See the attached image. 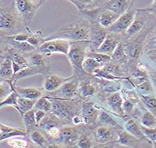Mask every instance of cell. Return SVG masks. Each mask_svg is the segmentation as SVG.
<instances>
[{
  "mask_svg": "<svg viewBox=\"0 0 156 148\" xmlns=\"http://www.w3.org/2000/svg\"><path fill=\"white\" fill-rule=\"evenodd\" d=\"M47 96L52 103L51 112L68 124H72L73 117L81 111L83 102L81 99L78 98L64 99Z\"/></svg>",
  "mask_w": 156,
  "mask_h": 148,
  "instance_id": "4",
  "label": "cell"
},
{
  "mask_svg": "<svg viewBox=\"0 0 156 148\" xmlns=\"http://www.w3.org/2000/svg\"><path fill=\"white\" fill-rule=\"evenodd\" d=\"M15 90H16V93H18L19 97L30 99H36V100L42 96L45 95L46 93L43 88H36V87L24 88V87H19L16 86H15Z\"/></svg>",
  "mask_w": 156,
  "mask_h": 148,
  "instance_id": "24",
  "label": "cell"
},
{
  "mask_svg": "<svg viewBox=\"0 0 156 148\" xmlns=\"http://www.w3.org/2000/svg\"><path fill=\"white\" fill-rule=\"evenodd\" d=\"M72 124L74 125H84V120L80 113L75 115L72 120Z\"/></svg>",
  "mask_w": 156,
  "mask_h": 148,
  "instance_id": "51",
  "label": "cell"
},
{
  "mask_svg": "<svg viewBox=\"0 0 156 148\" xmlns=\"http://www.w3.org/2000/svg\"><path fill=\"white\" fill-rule=\"evenodd\" d=\"M96 79L98 82L101 85V91L104 93H116L120 91L122 88V80H107L98 77H96Z\"/></svg>",
  "mask_w": 156,
  "mask_h": 148,
  "instance_id": "28",
  "label": "cell"
},
{
  "mask_svg": "<svg viewBox=\"0 0 156 148\" xmlns=\"http://www.w3.org/2000/svg\"><path fill=\"white\" fill-rule=\"evenodd\" d=\"M146 59L152 62L156 66V44L152 45L144 49L143 55Z\"/></svg>",
  "mask_w": 156,
  "mask_h": 148,
  "instance_id": "47",
  "label": "cell"
},
{
  "mask_svg": "<svg viewBox=\"0 0 156 148\" xmlns=\"http://www.w3.org/2000/svg\"><path fill=\"white\" fill-rule=\"evenodd\" d=\"M22 119H23L24 125L27 132L29 130L31 129L38 127L36 120L35 109L34 108L23 114V115L22 116Z\"/></svg>",
  "mask_w": 156,
  "mask_h": 148,
  "instance_id": "37",
  "label": "cell"
},
{
  "mask_svg": "<svg viewBox=\"0 0 156 148\" xmlns=\"http://www.w3.org/2000/svg\"><path fill=\"white\" fill-rule=\"evenodd\" d=\"M27 133L29 140L35 146L43 148L54 147L47 136L39 129L38 127L29 130Z\"/></svg>",
  "mask_w": 156,
  "mask_h": 148,
  "instance_id": "23",
  "label": "cell"
},
{
  "mask_svg": "<svg viewBox=\"0 0 156 148\" xmlns=\"http://www.w3.org/2000/svg\"><path fill=\"white\" fill-rule=\"evenodd\" d=\"M29 63V66L47 70L50 71V62L48 57H46L37 50L24 54Z\"/></svg>",
  "mask_w": 156,
  "mask_h": 148,
  "instance_id": "19",
  "label": "cell"
},
{
  "mask_svg": "<svg viewBox=\"0 0 156 148\" xmlns=\"http://www.w3.org/2000/svg\"><path fill=\"white\" fill-rule=\"evenodd\" d=\"M80 84V80L73 76L71 79L65 82L59 88L52 93H46L45 95L55 98L64 99H75L77 98L78 87Z\"/></svg>",
  "mask_w": 156,
  "mask_h": 148,
  "instance_id": "13",
  "label": "cell"
},
{
  "mask_svg": "<svg viewBox=\"0 0 156 148\" xmlns=\"http://www.w3.org/2000/svg\"><path fill=\"white\" fill-rule=\"evenodd\" d=\"M122 41V35L120 33L109 32L107 33L105 39L103 41L98 49L96 51L99 52L103 53L112 56L116 50L117 46Z\"/></svg>",
  "mask_w": 156,
  "mask_h": 148,
  "instance_id": "18",
  "label": "cell"
},
{
  "mask_svg": "<svg viewBox=\"0 0 156 148\" xmlns=\"http://www.w3.org/2000/svg\"><path fill=\"white\" fill-rule=\"evenodd\" d=\"M140 102V97L123 99V109L124 116H130Z\"/></svg>",
  "mask_w": 156,
  "mask_h": 148,
  "instance_id": "35",
  "label": "cell"
},
{
  "mask_svg": "<svg viewBox=\"0 0 156 148\" xmlns=\"http://www.w3.org/2000/svg\"><path fill=\"white\" fill-rule=\"evenodd\" d=\"M36 102V99H30L19 97L18 99V104L20 110V115L21 117L23 115V114L34 108Z\"/></svg>",
  "mask_w": 156,
  "mask_h": 148,
  "instance_id": "41",
  "label": "cell"
},
{
  "mask_svg": "<svg viewBox=\"0 0 156 148\" xmlns=\"http://www.w3.org/2000/svg\"><path fill=\"white\" fill-rule=\"evenodd\" d=\"M50 72L49 70L37 68V67H34L31 66H28L23 68L22 70H20L18 73L13 75L12 77V81H13L14 84H16L17 81L20 79L27 78V77H32L36 74H46Z\"/></svg>",
  "mask_w": 156,
  "mask_h": 148,
  "instance_id": "29",
  "label": "cell"
},
{
  "mask_svg": "<svg viewBox=\"0 0 156 148\" xmlns=\"http://www.w3.org/2000/svg\"><path fill=\"white\" fill-rule=\"evenodd\" d=\"M123 119L125 120V123L123 125L124 129L135 136V137L139 138L144 143H148L150 145H153L152 141L146 136L144 133L141 129L140 119L133 117H128V116H124Z\"/></svg>",
  "mask_w": 156,
  "mask_h": 148,
  "instance_id": "16",
  "label": "cell"
},
{
  "mask_svg": "<svg viewBox=\"0 0 156 148\" xmlns=\"http://www.w3.org/2000/svg\"><path fill=\"white\" fill-rule=\"evenodd\" d=\"M141 143L144 142L123 129L122 130H119L118 138L115 142L112 143L109 147H116L117 146H121L137 148L141 147Z\"/></svg>",
  "mask_w": 156,
  "mask_h": 148,
  "instance_id": "17",
  "label": "cell"
},
{
  "mask_svg": "<svg viewBox=\"0 0 156 148\" xmlns=\"http://www.w3.org/2000/svg\"><path fill=\"white\" fill-rule=\"evenodd\" d=\"M19 95L16 93V90L7 96L3 101L0 103V108H3L4 106H13L17 111H18L19 113H20V110L18 104V99Z\"/></svg>",
  "mask_w": 156,
  "mask_h": 148,
  "instance_id": "39",
  "label": "cell"
},
{
  "mask_svg": "<svg viewBox=\"0 0 156 148\" xmlns=\"http://www.w3.org/2000/svg\"><path fill=\"white\" fill-rule=\"evenodd\" d=\"M111 57L112 61L117 63V64L126 65L129 64V62H130L128 55L127 54L122 41L117 46V47L114 50V52L112 54Z\"/></svg>",
  "mask_w": 156,
  "mask_h": 148,
  "instance_id": "32",
  "label": "cell"
},
{
  "mask_svg": "<svg viewBox=\"0 0 156 148\" xmlns=\"http://www.w3.org/2000/svg\"><path fill=\"white\" fill-rule=\"evenodd\" d=\"M144 10L156 15V0H153L151 6L148 8H144Z\"/></svg>",
  "mask_w": 156,
  "mask_h": 148,
  "instance_id": "53",
  "label": "cell"
},
{
  "mask_svg": "<svg viewBox=\"0 0 156 148\" xmlns=\"http://www.w3.org/2000/svg\"><path fill=\"white\" fill-rule=\"evenodd\" d=\"M119 16L117 13L102 7V10L98 18V22L102 27L107 29L115 22Z\"/></svg>",
  "mask_w": 156,
  "mask_h": 148,
  "instance_id": "27",
  "label": "cell"
},
{
  "mask_svg": "<svg viewBox=\"0 0 156 148\" xmlns=\"http://www.w3.org/2000/svg\"><path fill=\"white\" fill-rule=\"evenodd\" d=\"M155 44H156V24L155 25V27L153 28V29L150 33V34L148 36L147 39H146L144 48L148 47V46Z\"/></svg>",
  "mask_w": 156,
  "mask_h": 148,
  "instance_id": "50",
  "label": "cell"
},
{
  "mask_svg": "<svg viewBox=\"0 0 156 148\" xmlns=\"http://www.w3.org/2000/svg\"><path fill=\"white\" fill-rule=\"evenodd\" d=\"M141 125L147 128H156V115L147 108H144V111L140 118Z\"/></svg>",
  "mask_w": 156,
  "mask_h": 148,
  "instance_id": "33",
  "label": "cell"
},
{
  "mask_svg": "<svg viewBox=\"0 0 156 148\" xmlns=\"http://www.w3.org/2000/svg\"><path fill=\"white\" fill-rule=\"evenodd\" d=\"M101 91V85L98 82L96 77L89 76L80 81L77 98L82 101L87 100L96 95Z\"/></svg>",
  "mask_w": 156,
  "mask_h": 148,
  "instance_id": "10",
  "label": "cell"
},
{
  "mask_svg": "<svg viewBox=\"0 0 156 148\" xmlns=\"http://www.w3.org/2000/svg\"><path fill=\"white\" fill-rule=\"evenodd\" d=\"M146 65V68H147L148 74L151 83L153 84V88L155 91V94L156 95V68L153 66V65L148 62H144Z\"/></svg>",
  "mask_w": 156,
  "mask_h": 148,
  "instance_id": "48",
  "label": "cell"
},
{
  "mask_svg": "<svg viewBox=\"0 0 156 148\" xmlns=\"http://www.w3.org/2000/svg\"><path fill=\"white\" fill-rule=\"evenodd\" d=\"M17 10L23 18L25 25L29 27L38 8L31 0H13Z\"/></svg>",
  "mask_w": 156,
  "mask_h": 148,
  "instance_id": "14",
  "label": "cell"
},
{
  "mask_svg": "<svg viewBox=\"0 0 156 148\" xmlns=\"http://www.w3.org/2000/svg\"><path fill=\"white\" fill-rule=\"evenodd\" d=\"M70 42L63 39H52L45 40L40 45L37 51L46 57H50L52 54H62L66 56L70 49Z\"/></svg>",
  "mask_w": 156,
  "mask_h": 148,
  "instance_id": "9",
  "label": "cell"
},
{
  "mask_svg": "<svg viewBox=\"0 0 156 148\" xmlns=\"http://www.w3.org/2000/svg\"><path fill=\"white\" fill-rule=\"evenodd\" d=\"M52 103L47 95H43L36 100L34 108L35 110L43 111L46 113L50 112L52 110Z\"/></svg>",
  "mask_w": 156,
  "mask_h": 148,
  "instance_id": "38",
  "label": "cell"
},
{
  "mask_svg": "<svg viewBox=\"0 0 156 148\" xmlns=\"http://www.w3.org/2000/svg\"><path fill=\"white\" fill-rule=\"evenodd\" d=\"M12 62H13V75H15L16 74L18 73L19 72L20 70H22L23 69V67H21L20 65L17 64L16 63L13 62V60H12Z\"/></svg>",
  "mask_w": 156,
  "mask_h": 148,
  "instance_id": "54",
  "label": "cell"
},
{
  "mask_svg": "<svg viewBox=\"0 0 156 148\" xmlns=\"http://www.w3.org/2000/svg\"><path fill=\"white\" fill-rule=\"evenodd\" d=\"M16 84L11 79L4 80L1 79L0 81V99L1 102L9 96L12 92L15 91Z\"/></svg>",
  "mask_w": 156,
  "mask_h": 148,
  "instance_id": "34",
  "label": "cell"
},
{
  "mask_svg": "<svg viewBox=\"0 0 156 148\" xmlns=\"http://www.w3.org/2000/svg\"><path fill=\"white\" fill-rule=\"evenodd\" d=\"M1 41H3L6 44L11 46V47L16 49L19 52L23 53V54H26V53H29L37 50V49L35 47H34L33 45L29 44L27 41H25V42H19V41L11 39V38H9L6 36H1Z\"/></svg>",
  "mask_w": 156,
  "mask_h": 148,
  "instance_id": "26",
  "label": "cell"
},
{
  "mask_svg": "<svg viewBox=\"0 0 156 148\" xmlns=\"http://www.w3.org/2000/svg\"><path fill=\"white\" fill-rule=\"evenodd\" d=\"M87 56L89 57H91L95 59L100 64L105 65L107 63H108L112 60V57L110 55L103 54V53L99 52L98 51H92L89 50L87 53Z\"/></svg>",
  "mask_w": 156,
  "mask_h": 148,
  "instance_id": "43",
  "label": "cell"
},
{
  "mask_svg": "<svg viewBox=\"0 0 156 148\" xmlns=\"http://www.w3.org/2000/svg\"><path fill=\"white\" fill-rule=\"evenodd\" d=\"M99 125L109 126V127H113L119 130H122L124 129L123 126H121L120 124L116 122L115 119L112 116V114L111 115V113L108 112V110H107L105 108L103 107L102 108L98 115V118L97 126Z\"/></svg>",
  "mask_w": 156,
  "mask_h": 148,
  "instance_id": "25",
  "label": "cell"
},
{
  "mask_svg": "<svg viewBox=\"0 0 156 148\" xmlns=\"http://www.w3.org/2000/svg\"><path fill=\"white\" fill-rule=\"evenodd\" d=\"M102 66H103V65L100 64L93 58L88 57V56L85 58L84 63H83V69L87 74L92 75V76L95 70Z\"/></svg>",
  "mask_w": 156,
  "mask_h": 148,
  "instance_id": "40",
  "label": "cell"
},
{
  "mask_svg": "<svg viewBox=\"0 0 156 148\" xmlns=\"http://www.w3.org/2000/svg\"><path fill=\"white\" fill-rule=\"evenodd\" d=\"M96 144L95 142L94 136H93L91 129L88 128L84 125L83 131L80 135V137L78 140L77 147L80 148H91L96 147Z\"/></svg>",
  "mask_w": 156,
  "mask_h": 148,
  "instance_id": "30",
  "label": "cell"
},
{
  "mask_svg": "<svg viewBox=\"0 0 156 148\" xmlns=\"http://www.w3.org/2000/svg\"><path fill=\"white\" fill-rule=\"evenodd\" d=\"M135 89L139 94L144 95L151 94L155 95L153 84L151 83L149 78L145 79L144 81L141 82L140 84L136 85L135 86Z\"/></svg>",
  "mask_w": 156,
  "mask_h": 148,
  "instance_id": "42",
  "label": "cell"
},
{
  "mask_svg": "<svg viewBox=\"0 0 156 148\" xmlns=\"http://www.w3.org/2000/svg\"><path fill=\"white\" fill-rule=\"evenodd\" d=\"M119 129L106 125H99L92 129L91 132L97 147H106L115 142L118 138Z\"/></svg>",
  "mask_w": 156,
  "mask_h": 148,
  "instance_id": "7",
  "label": "cell"
},
{
  "mask_svg": "<svg viewBox=\"0 0 156 148\" xmlns=\"http://www.w3.org/2000/svg\"><path fill=\"white\" fill-rule=\"evenodd\" d=\"M91 33H90V50L96 51L101 47L108 33L107 29L102 27L98 22H90Z\"/></svg>",
  "mask_w": 156,
  "mask_h": 148,
  "instance_id": "15",
  "label": "cell"
},
{
  "mask_svg": "<svg viewBox=\"0 0 156 148\" xmlns=\"http://www.w3.org/2000/svg\"><path fill=\"white\" fill-rule=\"evenodd\" d=\"M136 2V0H109L102 7L121 15L131 6L135 5Z\"/></svg>",
  "mask_w": 156,
  "mask_h": 148,
  "instance_id": "22",
  "label": "cell"
},
{
  "mask_svg": "<svg viewBox=\"0 0 156 148\" xmlns=\"http://www.w3.org/2000/svg\"><path fill=\"white\" fill-rule=\"evenodd\" d=\"M27 32L23 18L17 10L13 0L9 5L0 7L1 36H12Z\"/></svg>",
  "mask_w": 156,
  "mask_h": 148,
  "instance_id": "1",
  "label": "cell"
},
{
  "mask_svg": "<svg viewBox=\"0 0 156 148\" xmlns=\"http://www.w3.org/2000/svg\"><path fill=\"white\" fill-rule=\"evenodd\" d=\"M102 108V106L92 102L83 101L80 114L84 120V125L91 129L96 127Z\"/></svg>",
  "mask_w": 156,
  "mask_h": 148,
  "instance_id": "11",
  "label": "cell"
},
{
  "mask_svg": "<svg viewBox=\"0 0 156 148\" xmlns=\"http://www.w3.org/2000/svg\"><path fill=\"white\" fill-rule=\"evenodd\" d=\"M31 1L39 9V7L42 5L46 0H31Z\"/></svg>",
  "mask_w": 156,
  "mask_h": 148,
  "instance_id": "56",
  "label": "cell"
},
{
  "mask_svg": "<svg viewBox=\"0 0 156 148\" xmlns=\"http://www.w3.org/2000/svg\"><path fill=\"white\" fill-rule=\"evenodd\" d=\"M109 0H94V7H102Z\"/></svg>",
  "mask_w": 156,
  "mask_h": 148,
  "instance_id": "55",
  "label": "cell"
},
{
  "mask_svg": "<svg viewBox=\"0 0 156 148\" xmlns=\"http://www.w3.org/2000/svg\"><path fill=\"white\" fill-rule=\"evenodd\" d=\"M141 127L146 136L151 140L152 143L156 142V128H147L141 125Z\"/></svg>",
  "mask_w": 156,
  "mask_h": 148,
  "instance_id": "49",
  "label": "cell"
},
{
  "mask_svg": "<svg viewBox=\"0 0 156 148\" xmlns=\"http://www.w3.org/2000/svg\"><path fill=\"white\" fill-rule=\"evenodd\" d=\"M66 1L73 4L77 9L79 12L95 8L94 0H66Z\"/></svg>",
  "mask_w": 156,
  "mask_h": 148,
  "instance_id": "44",
  "label": "cell"
},
{
  "mask_svg": "<svg viewBox=\"0 0 156 148\" xmlns=\"http://www.w3.org/2000/svg\"><path fill=\"white\" fill-rule=\"evenodd\" d=\"M90 50L89 41H77L70 42V49L66 57L71 65L73 76L80 81L89 76L83 69V63Z\"/></svg>",
  "mask_w": 156,
  "mask_h": 148,
  "instance_id": "3",
  "label": "cell"
},
{
  "mask_svg": "<svg viewBox=\"0 0 156 148\" xmlns=\"http://www.w3.org/2000/svg\"><path fill=\"white\" fill-rule=\"evenodd\" d=\"M27 42L29 44L33 45L36 49L40 47V45L43 43V38H42V32L41 31H37L36 32H32L31 31L30 36H29Z\"/></svg>",
  "mask_w": 156,
  "mask_h": 148,
  "instance_id": "46",
  "label": "cell"
},
{
  "mask_svg": "<svg viewBox=\"0 0 156 148\" xmlns=\"http://www.w3.org/2000/svg\"><path fill=\"white\" fill-rule=\"evenodd\" d=\"M73 75L68 77H63L55 74H48L43 80L42 88L45 93H52L59 88L65 82L71 79Z\"/></svg>",
  "mask_w": 156,
  "mask_h": 148,
  "instance_id": "20",
  "label": "cell"
},
{
  "mask_svg": "<svg viewBox=\"0 0 156 148\" xmlns=\"http://www.w3.org/2000/svg\"><path fill=\"white\" fill-rule=\"evenodd\" d=\"M46 112L43 111L41 110H35V116H36V123H37V125L41 122V121L43 120L46 115Z\"/></svg>",
  "mask_w": 156,
  "mask_h": 148,
  "instance_id": "52",
  "label": "cell"
},
{
  "mask_svg": "<svg viewBox=\"0 0 156 148\" xmlns=\"http://www.w3.org/2000/svg\"><path fill=\"white\" fill-rule=\"evenodd\" d=\"M84 127L82 125H65L61 127L59 134L57 137L50 140L54 147H77L80 135Z\"/></svg>",
  "mask_w": 156,
  "mask_h": 148,
  "instance_id": "5",
  "label": "cell"
},
{
  "mask_svg": "<svg viewBox=\"0 0 156 148\" xmlns=\"http://www.w3.org/2000/svg\"><path fill=\"white\" fill-rule=\"evenodd\" d=\"M65 125H68V123L64 122L50 111L46 113L45 117L38 124V127L41 132L45 133L53 128L62 127Z\"/></svg>",
  "mask_w": 156,
  "mask_h": 148,
  "instance_id": "21",
  "label": "cell"
},
{
  "mask_svg": "<svg viewBox=\"0 0 156 148\" xmlns=\"http://www.w3.org/2000/svg\"><path fill=\"white\" fill-rule=\"evenodd\" d=\"M7 143L9 146L15 148L30 147V145L32 144L30 140H27L26 136H16L7 139Z\"/></svg>",
  "mask_w": 156,
  "mask_h": 148,
  "instance_id": "36",
  "label": "cell"
},
{
  "mask_svg": "<svg viewBox=\"0 0 156 148\" xmlns=\"http://www.w3.org/2000/svg\"><path fill=\"white\" fill-rule=\"evenodd\" d=\"M13 76V68L12 60L9 58H1L0 65V78L10 80Z\"/></svg>",
  "mask_w": 156,
  "mask_h": 148,
  "instance_id": "31",
  "label": "cell"
},
{
  "mask_svg": "<svg viewBox=\"0 0 156 148\" xmlns=\"http://www.w3.org/2000/svg\"><path fill=\"white\" fill-rule=\"evenodd\" d=\"M100 100H101L109 108V111L112 115L118 117H124L123 109V99L119 92L113 93H106L101 91L97 94Z\"/></svg>",
  "mask_w": 156,
  "mask_h": 148,
  "instance_id": "8",
  "label": "cell"
},
{
  "mask_svg": "<svg viewBox=\"0 0 156 148\" xmlns=\"http://www.w3.org/2000/svg\"><path fill=\"white\" fill-rule=\"evenodd\" d=\"M27 135L28 133L27 129H23L17 127L16 129L11 131V132L6 133H1L0 134V142L4 141V140L9 139L10 138L16 136H27Z\"/></svg>",
  "mask_w": 156,
  "mask_h": 148,
  "instance_id": "45",
  "label": "cell"
},
{
  "mask_svg": "<svg viewBox=\"0 0 156 148\" xmlns=\"http://www.w3.org/2000/svg\"><path fill=\"white\" fill-rule=\"evenodd\" d=\"M91 26L86 19L82 18L71 24L62 26L59 29L43 38L45 40L52 39H63L70 42L77 41H89Z\"/></svg>",
  "mask_w": 156,
  "mask_h": 148,
  "instance_id": "2",
  "label": "cell"
},
{
  "mask_svg": "<svg viewBox=\"0 0 156 148\" xmlns=\"http://www.w3.org/2000/svg\"><path fill=\"white\" fill-rule=\"evenodd\" d=\"M136 12L135 19L131 25L122 35V41L130 39L140 33L150 22L156 18V15L146 11L143 9H136Z\"/></svg>",
  "mask_w": 156,
  "mask_h": 148,
  "instance_id": "6",
  "label": "cell"
},
{
  "mask_svg": "<svg viewBox=\"0 0 156 148\" xmlns=\"http://www.w3.org/2000/svg\"><path fill=\"white\" fill-rule=\"evenodd\" d=\"M134 5L131 6L125 13L119 16L116 21L107 29L109 32L117 33L123 35L131 25L136 15V10Z\"/></svg>",
  "mask_w": 156,
  "mask_h": 148,
  "instance_id": "12",
  "label": "cell"
}]
</instances>
